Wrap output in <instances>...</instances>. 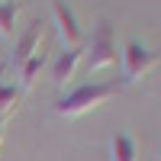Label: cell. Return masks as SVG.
Instances as JSON below:
<instances>
[{
  "instance_id": "6da1fadb",
  "label": "cell",
  "mask_w": 161,
  "mask_h": 161,
  "mask_svg": "<svg viewBox=\"0 0 161 161\" xmlns=\"http://www.w3.org/2000/svg\"><path fill=\"white\" fill-rule=\"evenodd\" d=\"M119 90H123V84H116V80H110V84H84L55 103V116H64V119L84 116L90 110H97L100 103H106L110 97H116Z\"/></svg>"
},
{
  "instance_id": "7a4b0ae2",
  "label": "cell",
  "mask_w": 161,
  "mask_h": 161,
  "mask_svg": "<svg viewBox=\"0 0 161 161\" xmlns=\"http://www.w3.org/2000/svg\"><path fill=\"white\" fill-rule=\"evenodd\" d=\"M110 64H116V36H113V23L100 19L87 45V71H103Z\"/></svg>"
},
{
  "instance_id": "3957f363",
  "label": "cell",
  "mask_w": 161,
  "mask_h": 161,
  "mask_svg": "<svg viewBox=\"0 0 161 161\" xmlns=\"http://www.w3.org/2000/svg\"><path fill=\"white\" fill-rule=\"evenodd\" d=\"M155 64H158V55L148 45L136 42V39L123 45V74H126V84H139Z\"/></svg>"
},
{
  "instance_id": "277c9868",
  "label": "cell",
  "mask_w": 161,
  "mask_h": 161,
  "mask_svg": "<svg viewBox=\"0 0 161 161\" xmlns=\"http://www.w3.org/2000/svg\"><path fill=\"white\" fill-rule=\"evenodd\" d=\"M52 16H55V29L64 48H84V32H80V23L74 16V10L64 3V0H52Z\"/></svg>"
},
{
  "instance_id": "5b68a950",
  "label": "cell",
  "mask_w": 161,
  "mask_h": 161,
  "mask_svg": "<svg viewBox=\"0 0 161 161\" xmlns=\"http://www.w3.org/2000/svg\"><path fill=\"white\" fill-rule=\"evenodd\" d=\"M39 42H42V23H32L29 29H26V32L19 36V42L13 45V55H10V61L19 68L23 61H29L32 55H39Z\"/></svg>"
},
{
  "instance_id": "8992f818",
  "label": "cell",
  "mask_w": 161,
  "mask_h": 161,
  "mask_svg": "<svg viewBox=\"0 0 161 161\" xmlns=\"http://www.w3.org/2000/svg\"><path fill=\"white\" fill-rule=\"evenodd\" d=\"M80 55H84V48H64L55 58V64H52V80L55 84H68L77 71V64H80Z\"/></svg>"
},
{
  "instance_id": "52a82bcc",
  "label": "cell",
  "mask_w": 161,
  "mask_h": 161,
  "mask_svg": "<svg viewBox=\"0 0 161 161\" xmlns=\"http://www.w3.org/2000/svg\"><path fill=\"white\" fill-rule=\"evenodd\" d=\"M110 161H139V145L129 132H113L110 136Z\"/></svg>"
},
{
  "instance_id": "ba28073f",
  "label": "cell",
  "mask_w": 161,
  "mask_h": 161,
  "mask_svg": "<svg viewBox=\"0 0 161 161\" xmlns=\"http://www.w3.org/2000/svg\"><path fill=\"white\" fill-rule=\"evenodd\" d=\"M42 68H45V55H42V52L32 55L29 61H23V64H19V87H23V90L36 87V80H39V74H42Z\"/></svg>"
},
{
  "instance_id": "9c48e42d",
  "label": "cell",
  "mask_w": 161,
  "mask_h": 161,
  "mask_svg": "<svg viewBox=\"0 0 161 161\" xmlns=\"http://www.w3.org/2000/svg\"><path fill=\"white\" fill-rule=\"evenodd\" d=\"M19 16L16 0H0V36H13V23Z\"/></svg>"
},
{
  "instance_id": "30bf717a",
  "label": "cell",
  "mask_w": 161,
  "mask_h": 161,
  "mask_svg": "<svg viewBox=\"0 0 161 161\" xmlns=\"http://www.w3.org/2000/svg\"><path fill=\"white\" fill-rule=\"evenodd\" d=\"M16 106H19V90L0 80V119L10 116V113H16Z\"/></svg>"
},
{
  "instance_id": "8fae6325",
  "label": "cell",
  "mask_w": 161,
  "mask_h": 161,
  "mask_svg": "<svg viewBox=\"0 0 161 161\" xmlns=\"http://www.w3.org/2000/svg\"><path fill=\"white\" fill-rule=\"evenodd\" d=\"M0 145H3V119H0Z\"/></svg>"
}]
</instances>
